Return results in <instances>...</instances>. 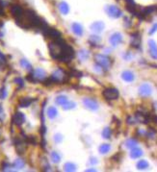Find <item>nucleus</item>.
<instances>
[{
    "label": "nucleus",
    "mask_w": 157,
    "mask_h": 172,
    "mask_svg": "<svg viewBox=\"0 0 157 172\" xmlns=\"http://www.w3.org/2000/svg\"><path fill=\"white\" fill-rule=\"evenodd\" d=\"M65 42L63 40H53L52 42L49 43V51H50V55L53 59L59 60L63 53V48H64Z\"/></svg>",
    "instance_id": "1"
},
{
    "label": "nucleus",
    "mask_w": 157,
    "mask_h": 172,
    "mask_svg": "<svg viewBox=\"0 0 157 172\" xmlns=\"http://www.w3.org/2000/svg\"><path fill=\"white\" fill-rule=\"evenodd\" d=\"M27 79L31 82H43L46 79V72L42 68H37L30 75H28Z\"/></svg>",
    "instance_id": "2"
},
{
    "label": "nucleus",
    "mask_w": 157,
    "mask_h": 172,
    "mask_svg": "<svg viewBox=\"0 0 157 172\" xmlns=\"http://www.w3.org/2000/svg\"><path fill=\"white\" fill-rule=\"evenodd\" d=\"M73 57H74V50L72 49V47L69 46V44L65 43L63 48V53H62V56L59 60L61 62H71Z\"/></svg>",
    "instance_id": "3"
},
{
    "label": "nucleus",
    "mask_w": 157,
    "mask_h": 172,
    "mask_svg": "<svg viewBox=\"0 0 157 172\" xmlns=\"http://www.w3.org/2000/svg\"><path fill=\"white\" fill-rule=\"evenodd\" d=\"M94 60H96L97 64L103 69H105V70L109 69L110 65H111V61L107 56L102 55V54H97L94 56Z\"/></svg>",
    "instance_id": "4"
},
{
    "label": "nucleus",
    "mask_w": 157,
    "mask_h": 172,
    "mask_svg": "<svg viewBox=\"0 0 157 172\" xmlns=\"http://www.w3.org/2000/svg\"><path fill=\"white\" fill-rule=\"evenodd\" d=\"M102 95L107 100H116L119 97V91L117 89L108 88V89H105L104 91H103Z\"/></svg>",
    "instance_id": "5"
},
{
    "label": "nucleus",
    "mask_w": 157,
    "mask_h": 172,
    "mask_svg": "<svg viewBox=\"0 0 157 172\" xmlns=\"http://www.w3.org/2000/svg\"><path fill=\"white\" fill-rule=\"evenodd\" d=\"M105 11L107 15H108L110 18H119L122 15V11L119 10L117 6H114V5L107 6L105 8Z\"/></svg>",
    "instance_id": "6"
},
{
    "label": "nucleus",
    "mask_w": 157,
    "mask_h": 172,
    "mask_svg": "<svg viewBox=\"0 0 157 172\" xmlns=\"http://www.w3.org/2000/svg\"><path fill=\"white\" fill-rule=\"evenodd\" d=\"M53 83H64L66 81V74L62 69H57L50 77Z\"/></svg>",
    "instance_id": "7"
},
{
    "label": "nucleus",
    "mask_w": 157,
    "mask_h": 172,
    "mask_svg": "<svg viewBox=\"0 0 157 172\" xmlns=\"http://www.w3.org/2000/svg\"><path fill=\"white\" fill-rule=\"evenodd\" d=\"M83 104L87 109L91 111H97L98 109V103L96 100L92 99V98H84Z\"/></svg>",
    "instance_id": "8"
},
{
    "label": "nucleus",
    "mask_w": 157,
    "mask_h": 172,
    "mask_svg": "<svg viewBox=\"0 0 157 172\" xmlns=\"http://www.w3.org/2000/svg\"><path fill=\"white\" fill-rule=\"evenodd\" d=\"M152 93V88L148 84H143L139 88V94L143 97H147Z\"/></svg>",
    "instance_id": "9"
},
{
    "label": "nucleus",
    "mask_w": 157,
    "mask_h": 172,
    "mask_svg": "<svg viewBox=\"0 0 157 172\" xmlns=\"http://www.w3.org/2000/svg\"><path fill=\"white\" fill-rule=\"evenodd\" d=\"M109 42L112 46H118L119 43L122 42V35L121 33H114V34L110 37Z\"/></svg>",
    "instance_id": "10"
},
{
    "label": "nucleus",
    "mask_w": 157,
    "mask_h": 172,
    "mask_svg": "<svg viewBox=\"0 0 157 172\" xmlns=\"http://www.w3.org/2000/svg\"><path fill=\"white\" fill-rule=\"evenodd\" d=\"M148 49H150V55L151 58L157 60V43L153 40H148Z\"/></svg>",
    "instance_id": "11"
},
{
    "label": "nucleus",
    "mask_w": 157,
    "mask_h": 172,
    "mask_svg": "<svg viewBox=\"0 0 157 172\" xmlns=\"http://www.w3.org/2000/svg\"><path fill=\"white\" fill-rule=\"evenodd\" d=\"M23 13H24V11L22 10V8L18 5H13L11 7V14L15 19L21 18Z\"/></svg>",
    "instance_id": "12"
},
{
    "label": "nucleus",
    "mask_w": 157,
    "mask_h": 172,
    "mask_svg": "<svg viewBox=\"0 0 157 172\" xmlns=\"http://www.w3.org/2000/svg\"><path fill=\"white\" fill-rule=\"evenodd\" d=\"M44 36L49 37V38H51L53 40H61V33L59 31L53 29V28H48V30L46 31V33H45Z\"/></svg>",
    "instance_id": "13"
},
{
    "label": "nucleus",
    "mask_w": 157,
    "mask_h": 172,
    "mask_svg": "<svg viewBox=\"0 0 157 172\" xmlns=\"http://www.w3.org/2000/svg\"><path fill=\"white\" fill-rule=\"evenodd\" d=\"M104 27H105V24L103 23L102 21H96L90 26L91 30H92L93 32H94V33H97V34H100V33H101L103 30H104Z\"/></svg>",
    "instance_id": "14"
},
{
    "label": "nucleus",
    "mask_w": 157,
    "mask_h": 172,
    "mask_svg": "<svg viewBox=\"0 0 157 172\" xmlns=\"http://www.w3.org/2000/svg\"><path fill=\"white\" fill-rule=\"evenodd\" d=\"M13 121L16 126H21L24 122H25V116L24 114L20 112H18L15 113V116L13 117Z\"/></svg>",
    "instance_id": "15"
},
{
    "label": "nucleus",
    "mask_w": 157,
    "mask_h": 172,
    "mask_svg": "<svg viewBox=\"0 0 157 172\" xmlns=\"http://www.w3.org/2000/svg\"><path fill=\"white\" fill-rule=\"evenodd\" d=\"M122 80H125L127 83H130V82H133L135 79V75L132 71L129 70H125L122 73Z\"/></svg>",
    "instance_id": "16"
},
{
    "label": "nucleus",
    "mask_w": 157,
    "mask_h": 172,
    "mask_svg": "<svg viewBox=\"0 0 157 172\" xmlns=\"http://www.w3.org/2000/svg\"><path fill=\"white\" fill-rule=\"evenodd\" d=\"M71 30L76 36L80 37V36L83 35V27H82V25L79 23H76V22L72 23L71 24Z\"/></svg>",
    "instance_id": "17"
},
{
    "label": "nucleus",
    "mask_w": 157,
    "mask_h": 172,
    "mask_svg": "<svg viewBox=\"0 0 157 172\" xmlns=\"http://www.w3.org/2000/svg\"><path fill=\"white\" fill-rule=\"evenodd\" d=\"M59 11L61 12V14L62 15H67L69 14V4L67 2H61L59 4Z\"/></svg>",
    "instance_id": "18"
},
{
    "label": "nucleus",
    "mask_w": 157,
    "mask_h": 172,
    "mask_svg": "<svg viewBox=\"0 0 157 172\" xmlns=\"http://www.w3.org/2000/svg\"><path fill=\"white\" fill-rule=\"evenodd\" d=\"M143 155V150L141 148H138V147H135V148H132L130 152V157L132 159H138Z\"/></svg>",
    "instance_id": "19"
},
{
    "label": "nucleus",
    "mask_w": 157,
    "mask_h": 172,
    "mask_svg": "<svg viewBox=\"0 0 157 172\" xmlns=\"http://www.w3.org/2000/svg\"><path fill=\"white\" fill-rule=\"evenodd\" d=\"M32 102H33L32 98L24 97V98H21V99L19 100V106L21 108H27L32 104Z\"/></svg>",
    "instance_id": "20"
},
{
    "label": "nucleus",
    "mask_w": 157,
    "mask_h": 172,
    "mask_svg": "<svg viewBox=\"0 0 157 172\" xmlns=\"http://www.w3.org/2000/svg\"><path fill=\"white\" fill-rule=\"evenodd\" d=\"M46 113H47V116L50 118V119H53V118H55L58 116V111L55 107H52L51 106V107H49L47 109Z\"/></svg>",
    "instance_id": "21"
},
{
    "label": "nucleus",
    "mask_w": 157,
    "mask_h": 172,
    "mask_svg": "<svg viewBox=\"0 0 157 172\" xmlns=\"http://www.w3.org/2000/svg\"><path fill=\"white\" fill-rule=\"evenodd\" d=\"M111 150V146L108 143H103L100 146V148H98V151H100V153L104 155V154H107Z\"/></svg>",
    "instance_id": "22"
},
{
    "label": "nucleus",
    "mask_w": 157,
    "mask_h": 172,
    "mask_svg": "<svg viewBox=\"0 0 157 172\" xmlns=\"http://www.w3.org/2000/svg\"><path fill=\"white\" fill-rule=\"evenodd\" d=\"M68 101H69V100H68V97L66 96V95H59V96H57V97H56V99H55L56 104H57V105H59V106H63V105H65Z\"/></svg>",
    "instance_id": "23"
},
{
    "label": "nucleus",
    "mask_w": 157,
    "mask_h": 172,
    "mask_svg": "<svg viewBox=\"0 0 157 172\" xmlns=\"http://www.w3.org/2000/svg\"><path fill=\"white\" fill-rule=\"evenodd\" d=\"M148 166H150V165H148V162L146 160H141V161H139L137 162V168L139 170H144L147 169Z\"/></svg>",
    "instance_id": "24"
},
{
    "label": "nucleus",
    "mask_w": 157,
    "mask_h": 172,
    "mask_svg": "<svg viewBox=\"0 0 157 172\" xmlns=\"http://www.w3.org/2000/svg\"><path fill=\"white\" fill-rule=\"evenodd\" d=\"M78 56H79V59L81 61H86L87 59L89 58L90 53H89L88 50H86V49H81V50L79 51V53H78Z\"/></svg>",
    "instance_id": "25"
},
{
    "label": "nucleus",
    "mask_w": 157,
    "mask_h": 172,
    "mask_svg": "<svg viewBox=\"0 0 157 172\" xmlns=\"http://www.w3.org/2000/svg\"><path fill=\"white\" fill-rule=\"evenodd\" d=\"M137 144H138V142L136 140H134V138H129V140H127L126 142H125V146L129 149L137 147Z\"/></svg>",
    "instance_id": "26"
},
{
    "label": "nucleus",
    "mask_w": 157,
    "mask_h": 172,
    "mask_svg": "<svg viewBox=\"0 0 157 172\" xmlns=\"http://www.w3.org/2000/svg\"><path fill=\"white\" fill-rule=\"evenodd\" d=\"M64 169H65V171H68V172L75 171L76 170V165L72 162H66L65 165H64Z\"/></svg>",
    "instance_id": "27"
},
{
    "label": "nucleus",
    "mask_w": 157,
    "mask_h": 172,
    "mask_svg": "<svg viewBox=\"0 0 157 172\" xmlns=\"http://www.w3.org/2000/svg\"><path fill=\"white\" fill-rule=\"evenodd\" d=\"M24 165H25V162H24L21 159H18V160H15V162H14V165L13 166L15 167V168L16 169H21L24 167Z\"/></svg>",
    "instance_id": "28"
},
{
    "label": "nucleus",
    "mask_w": 157,
    "mask_h": 172,
    "mask_svg": "<svg viewBox=\"0 0 157 172\" xmlns=\"http://www.w3.org/2000/svg\"><path fill=\"white\" fill-rule=\"evenodd\" d=\"M50 158H51L52 162H54V163H58V162H60V161H61V156L59 155V153L56 152V151H53V152L51 153Z\"/></svg>",
    "instance_id": "29"
},
{
    "label": "nucleus",
    "mask_w": 157,
    "mask_h": 172,
    "mask_svg": "<svg viewBox=\"0 0 157 172\" xmlns=\"http://www.w3.org/2000/svg\"><path fill=\"white\" fill-rule=\"evenodd\" d=\"M20 65H21V67L24 69H28V70H30V69L32 68L31 64L29 63L27 60H25V59H22L21 61H20Z\"/></svg>",
    "instance_id": "30"
},
{
    "label": "nucleus",
    "mask_w": 157,
    "mask_h": 172,
    "mask_svg": "<svg viewBox=\"0 0 157 172\" xmlns=\"http://www.w3.org/2000/svg\"><path fill=\"white\" fill-rule=\"evenodd\" d=\"M111 134H112V132H111V129L109 127H106V128H104V130L102 131V137L103 138H106V140L111 138Z\"/></svg>",
    "instance_id": "31"
},
{
    "label": "nucleus",
    "mask_w": 157,
    "mask_h": 172,
    "mask_svg": "<svg viewBox=\"0 0 157 172\" xmlns=\"http://www.w3.org/2000/svg\"><path fill=\"white\" fill-rule=\"evenodd\" d=\"M75 107H76V104L74 103V102H69V101H68L65 105H63L64 110H72Z\"/></svg>",
    "instance_id": "32"
},
{
    "label": "nucleus",
    "mask_w": 157,
    "mask_h": 172,
    "mask_svg": "<svg viewBox=\"0 0 157 172\" xmlns=\"http://www.w3.org/2000/svg\"><path fill=\"white\" fill-rule=\"evenodd\" d=\"M131 44L133 46H138L139 44H140V38L137 36V37H135L133 36V38H132V42H131Z\"/></svg>",
    "instance_id": "33"
},
{
    "label": "nucleus",
    "mask_w": 157,
    "mask_h": 172,
    "mask_svg": "<svg viewBox=\"0 0 157 172\" xmlns=\"http://www.w3.org/2000/svg\"><path fill=\"white\" fill-rule=\"evenodd\" d=\"M100 40H101V39L97 36H92L90 38V42H93V43H98V42H100Z\"/></svg>",
    "instance_id": "34"
},
{
    "label": "nucleus",
    "mask_w": 157,
    "mask_h": 172,
    "mask_svg": "<svg viewBox=\"0 0 157 172\" xmlns=\"http://www.w3.org/2000/svg\"><path fill=\"white\" fill-rule=\"evenodd\" d=\"M6 96H7V91H6V89L3 87L0 89V99L3 100L4 98H6Z\"/></svg>",
    "instance_id": "35"
},
{
    "label": "nucleus",
    "mask_w": 157,
    "mask_h": 172,
    "mask_svg": "<svg viewBox=\"0 0 157 172\" xmlns=\"http://www.w3.org/2000/svg\"><path fill=\"white\" fill-rule=\"evenodd\" d=\"M54 141L57 143L61 142L62 141H63V137H62V135L61 134H56L55 136H54Z\"/></svg>",
    "instance_id": "36"
},
{
    "label": "nucleus",
    "mask_w": 157,
    "mask_h": 172,
    "mask_svg": "<svg viewBox=\"0 0 157 172\" xmlns=\"http://www.w3.org/2000/svg\"><path fill=\"white\" fill-rule=\"evenodd\" d=\"M157 31V23L153 24V26L151 27V29L150 30V32H148V34L150 35H152V34H154V33Z\"/></svg>",
    "instance_id": "37"
},
{
    "label": "nucleus",
    "mask_w": 157,
    "mask_h": 172,
    "mask_svg": "<svg viewBox=\"0 0 157 172\" xmlns=\"http://www.w3.org/2000/svg\"><path fill=\"white\" fill-rule=\"evenodd\" d=\"M15 83H18L20 86V87H23V80L21 78H15Z\"/></svg>",
    "instance_id": "38"
},
{
    "label": "nucleus",
    "mask_w": 157,
    "mask_h": 172,
    "mask_svg": "<svg viewBox=\"0 0 157 172\" xmlns=\"http://www.w3.org/2000/svg\"><path fill=\"white\" fill-rule=\"evenodd\" d=\"M90 162L92 163V165H96V163H97V160L96 158L92 157V158L90 159Z\"/></svg>",
    "instance_id": "39"
},
{
    "label": "nucleus",
    "mask_w": 157,
    "mask_h": 172,
    "mask_svg": "<svg viewBox=\"0 0 157 172\" xmlns=\"http://www.w3.org/2000/svg\"><path fill=\"white\" fill-rule=\"evenodd\" d=\"M0 62H6V59H5V57H4V55L2 54L1 52H0Z\"/></svg>",
    "instance_id": "40"
},
{
    "label": "nucleus",
    "mask_w": 157,
    "mask_h": 172,
    "mask_svg": "<svg viewBox=\"0 0 157 172\" xmlns=\"http://www.w3.org/2000/svg\"><path fill=\"white\" fill-rule=\"evenodd\" d=\"M125 1L127 2V4H128V5H135L134 0H125Z\"/></svg>",
    "instance_id": "41"
},
{
    "label": "nucleus",
    "mask_w": 157,
    "mask_h": 172,
    "mask_svg": "<svg viewBox=\"0 0 157 172\" xmlns=\"http://www.w3.org/2000/svg\"><path fill=\"white\" fill-rule=\"evenodd\" d=\"M87 171H96V170H94V169H88Z\"/></svg>",
    "instance_id": "42"
},
{
    "label": "nucleus",
    "mask_w": 157,
    "mask_h": 172,
    "mask_svg": "<svg viewBox=\"0 0 157 172\" xmlns=\"http://www.w3.org/2000/svg\"><path fill=\"white\" fill-rule=\"evenodd\" d=\"M2 112V107H1V105H0V113Z\"/></svg>",
    "instance_id": "43"
}]
</instances>
